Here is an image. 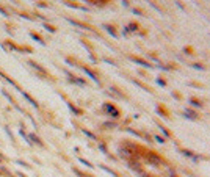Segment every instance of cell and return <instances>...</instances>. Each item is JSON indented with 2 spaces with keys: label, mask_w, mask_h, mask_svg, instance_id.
I'll return each instance as SVG.
<instances>
[{
  "label": "cell",
  "mask_w": 210,
  "mask_h": 177,
  "mask_svg": "<svg viewBox=\"0 0 210 177\" xmlns=\"http://www.w3.org/2000/svg\"><path fill=\"white\" fill-rule=\"evenodd\" d=\"M102 110H104V113L107 116H110L113 121H118V119H121V116H122L121 108L118 107V105H114L113 102H105L102 105Z\"/></svg>",
  "instance_id": "2"
},
{
  "label": "cell",
  "mask_w": 210,
  "mask_h": 177,
  "mask_svg": "<svg viewBox=\"0 0 210 177\" xmlns=\"http://www.w3.org/2000/svg\"><path fill=\"white\" fill-rule=\"evenodd\" d=\"M157 83H158L160 86H166V85H168V82H166V80H163L162 77H157Z\"/></svg>",
  "instance_id": "32"
},
{
  "label": "cell",
  "mask_w": 210,
  "mask_h": 177,
  "mask_svg": "<svg viewBox=\"0 0 210 177\" xmlns=\"http://www.w3.org/2000/svg\"><path fill=\"white\" fill-rule=\"evenodd\" d=\"M66 74H68V77H69V82H72V83L80 85V86H86V85H88L85 79H80V77H77V75H74V74L68 72V71H66Z\"/></svg>",
  "instance_id": "9"
},
{
  "label": "cell",
  "mask_w": 210,
  "mask_h": 177,
  "mask_svg": "<svg viewBox=\"0 0 210 177\" xmlns=\"http://www.w3.org/2000/svg\"><path fill=\"white\" fill-rule=\"evenodd\" d=\"M82 130H83V133H86L88 136H90V138H93V140H99V138L94 135V133H93V132H90V130H86V129H82Z\"/></svg>",
  "instance_id": "29"
},
{
  "label": "cell",
  "mask_w": 210,
  "mask_h": 177,
  "mask_svg": "<svg viewBox=\"0 0 210 177\" xmlns=\"http://www.w3.org/2000/svg\"><path fill=\"white\" fill-rule=\"evenodd\" d=\"M66 103H68V107H69L71 110H72V113H74L75 116H82V114H83V110H80L79 107H75V105H74L72 102H69V101H66Z\"/></svg>",
  "instance_id": "17"
},
{
  "label": "cell",
  "mask_w": 210,
  "mask_h": 177,
  "mask_svg": "<svg viewBox=\"0 0 210 177\" xmlns=\"http://www.w3.org/2000/svg\"><path fill=\"white\" fill-rule=\"evenodd\" d=\"M116 127H119V124L116 122V121H108V122L102 124V129H108V130H112V129H116Z\"/></svg>",
  "instance_id": "20"
},
{
  "label": "cell",
  "mask_w": 210,
  "mask_h": 177,
  "mask_svg": "<svg viewBox=\"0 0 210 177\" xmlns=\"http://www.w3.org/2000/svg\"><path fill=\"white\" fill-rule=\"evenodd\" d=\"M138 74H140V75L143 77V79H151V77H149V74L146 72L144 69H138Z\"/></svg>",
  "instance_id": "30"
},
{
  "label": "cell",
  "mask_w": 210,
  "mask_h": 177,
  "mask_svg": "<svg viewBox=\"0 0 210 177\" xmlns=\"http://www.w3.org/2000/svg\"><path fill=\"white\" fill-rule=\"evenodd\" d=\"M105 30H107L110 35H112L113 38H119V31H118V27H116L114 24H104L102 25Z\"/></svg>",
  "instance_id": "10"
},
{
  "label": "cell",
  "mask_w": 210,
  "mask_h": 177,
  "mask_svg": "<svg viewBox=\"0 0 210 177\" xmlns=\"http://www.w3.org/2000/svg\"><path fill=\"white\" fill-rule=\"evenodd\" d=\"M184 53L188 55V57H195V55H196L195 49H193L191 46H185V47H184Z\"/></svg>",
  "instance_id": "21"
},
{
  "label": "cell",
  "mask_w": 210,
  "mask_h": 177,
  "mask_svg": "<svg viewBox=\"0 0 210 177\" xmlns=\"http://www.w3.org/2000/svg\"><path fill=\"white\" fill-rule=\"evenodd\" d=\"M110 96H113V97H118V99H124V101H127L129 99V96L121 90V88H118V86H112L110 88V91H107Z\"/></svg>",
  "instance_id": "6"
},
{
  "label": "cell",
  "mask_w": 210,
  "mask_h": 177,
  "mask_svg": "<svg viewBox=\"0 0 210 177\" xmlns=\"http://www.w3.org/2000/svg\"><path fill=\"white\" fill-rule=\"evenodd\" d=\"M80 162H82V163H83V165H86V166H88V168H93V165H91L90 162H88V160H85V158H80Z\"/></svg>",
  "instance_id": "35"
},
{
  "label": "cell",
  "mask_w": 210,
  "mask_h": 177,
  "mask_svg": "<svg viewBox=\"0 0 210 177\" xmlns=\"http://www.w3.org/2000/svg\"><path fill=\"white\" fill-rule=\"evenodd\" d=\"M132 13H135V14H138V16H146V13L143 11L141 8H136V7H133L132 8Z\"/></svg>",
  "instance_id": "25"
},
{
  "label": "cell",
  "mask_w": 210,
  "mask_h": 177,
  "mask_svg": "<svg viewBox=\"0 0 210 177\" xmlns=\"http://www.w3.org/2000/svg\"><path fill=\"white\" fill-rule=\"evenodd\" d=\"M30 35H31L33 38H35V41H38V42H41V44H46V42H44V41H42V38H41L39 35H36V33H30Z\"/></svg>",
  "instance_id": "31"
},
{
  "label": "cell",
  "mask_w": 210,
  "mask_h": 177,
  "mask_svg": "<svg viewBox=\"0 0 210 177\" xmlns=\"http://www.w3.org/2000/svg\"><path fill=\"white\" fill-rule=\"evenodd\" d=\"M83 2L90 3V5H94V7H105V5H108L110 2H113V0H83Z\"/></svg>",
  "instance_id": "15"
},
{
  "label": "cell",
  "mask_w": 210,
  "mask_h": 177,
  "mask_svg": "<svg viewBox=\"0 0 210 177\" xmlns=\"http://www.w3.org/2000/svg\"><path fill=\"white\" fill-rule=\"evenodd\" d=\"M127 58L132 60V61H135L138 64H141L143 68H149V69H152V68H155V64H152L149 60L146 58H143V57H138V55H127Z\"/></svg>",
  "instance_id": "4"
},
{
  "label": "cell",
  "mask_w": 210,
  "mask_h": 177,
  "mask_svg": "<svg viewBox=\"0 0 210 177\" xmlns=\"http://www.w3.org/2000/svg\"><path fill=\"white\" fill-rule=\"evenodd\" d=\"M27 64H30L33 69H36V71H38V74H39V75H44V77H46V79H49V77H50V75H49V72H47V71L44 69L42 66H39L38 63H35V61H28Z\"/></svg>",
  "instance_id": "11"
},
{
  "label": "cell",
  "mask_w": 210,
  "mask_h": 177,
  "mask_svg": "<svg viewBox=\"0 0 210 177\" xmlns=\"http://www.w3.org/2000/svg\"><path fill=\"white\" fill-rule=\"evenodd\" d=\"M77 68H80L85 74H88V77H91V79L94 80L97 85H102V82H101V77H99V74L96 72L94 69H91L90 66H85V64H82V63H77Z\"/></svg>",
  "instance_id": "3"
},
{
  "label": "cell",
  "mask_w": 210,
  "mask_h": 177,
  "mask_svg": "<svg viewBox=\"0 0 210 177\" xmlns=\"http://www.w3.org/2000/svg\"><path fill=\"white\" fill-rule=\"evenodd\" d=\"M149 3H151V5H152V7H155V8H157L158 11H162V13H163V11H165V8L162 7V5H158V3H157V0H149Z\"/></svg>",
  "instance_id": "24"
},
{
  "label": "cell",
  "mask_w": 210,
  "mask_h": 177,
  "mask_svg": "<svg viewBox=\"0 0 210 177\" xmlns=\"http://www.w3.org/2000/svg\"><path fill=\"white\" fill-rule=\"evenodd\" d=\"M143 160H144L146 163L152 165V166H155V168H166V169H169L168 160L165 158L162 154H158L157 151H152V149H147V152H146V155H144Z\"/></svg>",
  "instance_id": "1"
},
{
  "label": "cell",
  "mask_w": 210,
  "mask_h": 177,
  "mask_svg": "<svg viewBox=\"0 0 210 177\" xmlns=\"http://www.w3.org/2000/svg\"><path fill=\"white\" fill-rule=\"evenodd\" d=\"M184 116H185V118H188V119H193V121H199L201 119V114L198 113L195 108H190V107L184 110Z\"/></svg>",
  "instance_id": "8"
},
{
  "label": "cell",
  "mask_w": 210,
  "mask_h": 177,
  "mask_svg": "<svg viewBox=\"0 0 210 177\" xmlns=\"http://www.w3.org/2000/svg\"><path fill=\"white\" fill-rule=\"evenodd\" d=\"M72 171H74V173H75V176H77V177H86V176H85V173H83V171H80L79 168H75V166L72 168Z\"/></svg>",
  "instance_id": "27"
},
{
  "label": "cell",
  "mask_w": 210,
  "mask_h": 177,
  "mask_svg": "<svg viewBox=\"0 0 210 177\" xmlns=\"http://www.w3.org/2000/svg\"><path fill=\"white\" fill-rule=\"evenodd\" d=\"M85 176H86V177H94L93 174H88V173H85Z\"/></svg>",
  "instance_id": "37"
},
{
  "label": "cell",
  "mask_w": 210,
  "mask_h": 177,
  "mask_svg": "<svg viewBox=\"0 0 210 177\" xmlns=\"http://www.w3.org/2000/svg\"><path fill=\"white\" fill-rule=\"evenodd\" d=\"M71 24H74V25H77V27H82V28H85V30H90V31H93L94 35H97V36H101V33H99L94 27H91V25H88V24H85V22H80V20H74V19H68Z\"/></svg>",
  "instance_id": "7"
},
{
  "label": "cell",
  "mask_w": 210,
  "mask_h": 177,
  "mask_svg": "<svg viewBox=\"0 0 210 177\" xmlns=\"http://www.w3.org/2000/svg\"><path fill=\"white\" fill-rule=\"evenodd\" d=\"M44 27H46V30H49V31H57V28L50 24H44Z\"/></svg>",
  "instance_id": "33"
},
{
  "label": "cell",
  "mask_w": 210,
  "mask_h": 177,
  "mask_svg": "<svg viewBox=\"0 0 210 177\" xmlns=\"http://www.w3.org/2000/svg\"><path fill=\"white\" fill-rule=\"evenodd\" d=\"M101 169H104L105 173H108V174H112L113 177H122L118 171H114V169H112V168H108V166H105V165H101Z\"/></svg>",
  "instance_id": "18"
},
{
  "label": "cell",
  "mask_w": 210,
  "mask_h": 177,
  "mask_svg": "<svg viewBox=\"0 0 210 177\" xmlns=\"http://www.w3.org/2000/svg\"><path fill=\"white\" fill-rule=\"evenodd\" d=\"M188 101H190V105H191V107H196V108H204V105H206L202 99L196 97V96H191Z\"/></svg>",
  "instance_id": "13"
},
{
  "label": "cell",
  "mask_w": 210,
  "mask_h": 177,
  "mask_svg": "<svg viewBox=\"0 0 210 177\" xmlns=\"http://www.w3.org/2000/svg\"><path fill=\"white\" fill-rule=\"evenodd\" d=\"M105 60V61H108V63H112L113 66H116V61H114V60H112V58H104Z\"/></svg>",
  "instance_id": "36"
},
{
  "label": "cell",
  "mask_w": 210,
  "mask_h": 177,
  "mask_svg": "<svg viewBox=\"0 0 210 177\" xmlns=\"http://www.w3.org/2000/svg\"><path fill=\"white\" fill-rule=\"evenodd\" d=\"M154 141H158V143H166V138L162 136V135H154Z\"/></svg>",
  "instance_id": "28"
},
{
  "label": "cell",
  "mask_w": 210,
  "mask_h": 177,
  "mask_svg": "<svg viewBox=\"0 0 210 177\" xmlns=\"http://www.w3.org/2000/svg\"><path fill=\"white\" fill-rule=\"evenodd\" d=\"M141 30H143V27H141L140 22H136V20L129 22V24H127V27H125V31L130 33V35H138Z\"/></svg>",
  "instance_id": "5"
},
{
  "label": "cell",
  "mask_w": 210,
  "mask_h": 177,
  "mask_svg": "<svg viewBox=\"0 0 210 177\" xmlns=\"http://www.w3.org/2000/svg\"><path fill=\"white\" fill-rule=\"evenodd\" d=\"M193 69H198V71H207V64H204V63H199V61H195V63H191L190 64Z\"/></svg>",
  "instance_id": "19"
},
{
  "label": "cell",
  "mask_w": 210,
  "mask_h": 177,
  "mask_svg": "<svg viewBox=\"0 0 210 177\" xmlns=\"http://www.w3.org/2000/svg\"><path fill=\"white\" fill-rule=\"evenodd\" d=\"M171 94H173V97H174V99H177V101H182V99H184V96H182V94H180L179 91H176V90L171 91Z\"/></svg>",
  "instance_id": "26"
},
{
  "label": "cell",
  "mask_w": 210,
  "mask_h": 177,
  "mask_svg": "<svg viewBox=\"0 0 210 177\" xmlns=\"http://www.w3.org/2000/svg\"><path fill=\"white\" fill-rule=\"evenodd\" d=\"M147 57L151 58V60H154V61H157V64L162 63V61L158 60V55H157V53H154V52H149V53H147ZM157 64H155V66H157Z\"/></svg>",
  "instance_id": "23"
},
{
  "label": "cell",
  "mask_w": 210,
  "mask_h": 177,
  "mask_svg": "<svg viewBox=\"0 0 210 177\" xmlns=\"http://www.w3.org/2000/svg\"><path fill=\"white\" fill-rule=\"evenodd\" d=\"M157 113L162 116V118H166V119H171V113H169V110L165 107L163 103H158L157 105Z\"/></svg>",
  "instance_id": "12"
},
{
  "label": "cell",
  "mask_w": 210,
  "mask_h": 177,
  "mask_svg": "<svg viewBox=\"0 0 210 177\" xmlns=\"http://www.w3.org/2000/svg\"><path fill=\"white\" fill-rule=\"evenodd\" d=\"M30 138H31V140H33V143H35V144H38V146H41V147L44 146V143H42V141L39 140V136H36L35 133H30Z\"/></svg>",
  "instance_id": "22"
},
{
  "label": "cell",
  "mask_w": 210,
  "mask_h": 177,
  "mask_svg": "<svg viewBox=\"0 0 210 177\" xmlns=\"http://www.w3.org/2000/svg\"><path fill=\"white\" fill-rule=\"evenodd\" d=\"M155 124L160 127V130H162L163 132V135H165V138H173V132H171L169 129H168V127H165L162 122H160V121L158 119H155Z\"/></svg>",
  "instance_id": "14"
},
{
  "label": "cell",
  "mask_w": 210,
  "mask_h": 177,
  "mask_svg": "<svg viewBox=\"0 0 210 177\" xmlns=\"http://www.w3.org/2000/svg\"><path fill=\"white\" fill-rule=\"evenodd\" d=\"M132 82H133L135 85H138L140 88H143V90H144V91H147V93H152V94L155 93V91H154L152 88H151V86H149V85H146V83H143L141 80H138V79H132Z\"/></svg>",
  "instance_id": "16"
},
{
  "label": "cell",
  "mask_w": 210,
  "mask_h": 177,
  "mask_svg": "<svg viewBox=\"0 0 210 177\" xmlns=\"http://www.w3.org/2000/svg\"><path fill=\"white\" fill-rule=\"evenodd\" d=\"M190 86H198V88H202V83H199V82H188Z\"/></svg>",
  "instance_id": "34"
}]
</instances>
